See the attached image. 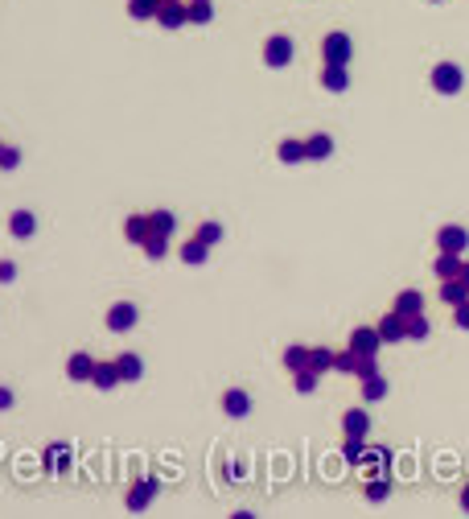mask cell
Masks as SVG:
<instances>
[{
    "label": "cell",
    "instance_id": "1",
    "mask_svg": "<svg viewBox=\"0 0 469 519\" xmlns=\"http://www.w3.org/2000/svg\"><path fill=\"white\" fill-rule=\"evenodd\" d=\"M354 58V37L350 33H342V29H333L321 37V62H338V66H350Z\"/></svg>",
    "mask_w": 469,
    "mask_h": 519
},
{
    "label": "cell",
    "instance_id": "2",
    "mask_svg": "<svg viewBox=\"0 0 469 519\" xmlns=\"http://www.w3.org/2000/svg\"><path fill=\"white\" fill-rule=\"evenodd\" d=\"M428 83H432V91L437 95H457L461 87H465V74H461L457 62H437L432 74H428Z\"/></svg>",
    "mask_w": 469,
    "mask_h": 519
},
{
    "label": "cell",
    "instance_id": "3",
    "mask_svg": "<svg viewBox=\"0 0 469 519\" xmlns=\"http://www.w3.org/2000/svg\"><path fill=\"white\" fill-rule=\"evenodd\" d=\"M292 54H297L292 37H288V33H272V37L263 42V66H272V71H284V66L292 62Z\"/></svg>",
    "mask_w": 469,
    "mask_h": 519
},
{
    "label": "cell",
    "instance_id": "4",
    "mask_svg": "<svg viewBox=\"0 0 469 519\" xmlns=\"http://www.w3.org/2000/svg\"><path fill=\"white\" fill-rule=\"evenodd\" d=\"M157 491H161L157 478H136V482L128 486V495H124V507H128V511H144V507L157 498Z\"/></svg>",
    "mask_w": 469,
    "mask_h": 519
},
{
    "label": "cell",
    "instance_id": "5",
    "mask_svg": "<svg viewBox=\"0 0 469 519\" xmlns=\"http://www.w3.org/2000/svg\"><path fill=\"white\" fill-rule=\"evenodd\" d=\"M136 317H141V309L132 305V301H116V305L107 309V317H103V322H107V330H112V334H124V330H132V326H136Z\"/></svg>",
    "mask_w": 469,
    "mask_h": 519
},
{
    "label": "cell",
    "instance_id": "6",
    "mask_svg": "<svg viewBox=\"0 0 469 519\" xmlns=\"http://www.w3.org/2000/svg\"><path fill=\"white\" fill-rule=\"evenodd\" d=\"M346 346H350V351H358V354H379V346H387V342H383L379 326H354Z\"/></svg>",
    "mask_w": 469,
    "mask_h": 519
},
{
    "label": "cell",
    "instance_id": "7",
    "mask_svg": "<svg viewBox=\"0 0 469 519\" xmlns=\"http://www.w3.org/2000/svg\"><path fill=\"white\" fill-rule=\"evenodd\" d=\"M469 247V231L465 227H457V223H449L437 231V252H457V256H465Z\"/></svg>",
    "mask_w": 469,
    "mask_h": 519
},
{
    "label": "cell",
    "instance_id": "8",
    "mask_svg": "<svg viewBox=\"0 0 469 519\" xmlns=\"http://www.w3.org/2000/svg\"><path fill=\"white\" fill-rule=\"evenodd\" d=\"M95 363H99V358H91V351H74L71 358H66V379H74V383H91Z\"/></svg>",
    "mask_w": 469,
    "mask_h": 519
},
{
    "label": "cell",
    "instance_id": "9",
    "mask_svg": "<svg viewBox=\"0 0 469 519\" xmlns=\"http://www.w3.org/2000/svg\"><path fill=\"white\" fill-rule=\"evenodd\" d=\"M375 326H379V334H383V342H403V338H408V317H399L396 309H387Z\"/></svg>",
    "mask_w": 469,
    "mask_h": 519
},
{
    "label": "cell",
    "instance_id": "10",
    "mask_svg": "<svg viewBox=\"0 0 469 519\" xmlns=\"http://www.w3.org/2000/svg\"><path fill=\"white\" fill-rule=\"evenodd\" d=\"M461 268H465V260L457 256V252H437V260H432V276H437V281L461 276Z\"/></svg>",
    "mask_w": 469,
    "mask_h": 519
},
{
    "label": "cell",
    "instance_id": "11",
    "mask_svg": "<svg viewBox=\"0 0 469 519\" xmlns=\"http://www.w3.org/2000/svg\"><path fill=\"white\" fill-rule=\"evenodd\" d=\"M157 25H161V29H182V25H189V0H177V4H161V13H157Z\"/></svg>",
    "mask_w": 469,
    "mask_h": 519
},
{
    "label": "cell",
    "instance_id": "12",
    "mask_svg": "<svg viewBox=\"0 0 469 519\" xmlns=\"http://www.w3.org/2000/svg\"><path fill=\"white\" fill-rule=\"evenodd\" d=\"M342 433L346 437H367L371 433V412L367 408H346L342 412Z\"/></svg>",
    "mask_w": 469,
    "mask_h": 519
},
{
    "label": "cell",
    "instance_id": "13",
    "mask_svg": "<svg viewBox=\"0 0 469 519\" xmlns=\"http://www.w3.org/2000/svg\"><path fill=\"white\" fill-rule=\"evenodd\" d=\"M391 309H396L399 317H416V313H424V293L420 288H403V293H396Z\"/></svg>",
    "mask_w": 469,
    "mask_h": 519
},
{
    "label": "cell",
    "instance_id": "14",
    "mask_svg": "<svg viewBox=\"0 0 469 519\" xmlns=\"http://www.w3.org/2000/svg\"><path fill=\"white\" fill-rule=\"evenodd\" d=\"M148 235H153V218H148V211L124 218V239H128V243H144Z\"/></svg>",
    "mask_w": 469,
    "mask_h": 519
},
{
    "label": "cell",
    "instance_id": "15",
    "mask_svg": "<svg viewBox=\"0 0 469 519\" xmlns=\"http://www.w3.org/2000/svg\"><path fill=\"white\" fill-rule=\"evenodd\" d=\"M222 412L234 416V421H243L247 412H251V396L243 392V387H231V392H222Z\"/></svg>",
    "mask_w": 469,
    "mask_h": 519
},
{
    "label": "cell",
    "instance_id": "16",
    "mask_svg": "<svg viewBox=\"0 0 469 519\" xmlns=\"http://www.w3.org/2000/svg\"><path fill=\"white\" fill-rule=\"evenodd\" d=\"M321 87H326V91H346V87H350V71H346V66H338V62H321Z\"/></svg>",
    "mask_w": 469,
    "mask_h": 519
},
{
    "label": "cell",
    "instance_id": "17",
    "mask_svg": "<svg viewBox=\"0 0 469 519\" xmlns=\"http://www.w3.org/2000/svg\"><path fill=\"white\" fill-rule=\"evenodd\" d=\"M119 383H124V375H119L116 358H112V363H95L91 387H99V392H112V387H119Z\"/></svg>",
    "mask_w": 469,
    "mask_h": 519
},
{
    "label": "cell",
    "instance_id": "18",
    "mask_svg": "<svg viewBox=\"0 0 469 519\" xmlns=\"http://www.w3.org/2000/svg\"><path fill=\"white\" fill-rule=\"evenodd\" d=\"M37 231V214L33 211H13L8 214V235L13 239H33Z\"/></svg>",
    "mask_w": 469,
    "mask_h": 519
},
{
    "label": "cell",
    "instance_id": "19",
    "mask_svg": "<svg viewBox=\"0 0 469 519\" xmlns=\"http://www.w3.org/2000/svg\"><path fill=\"white\" fill-rule=\"evenodd\" d=\"M42 462H46V470H49V474L71 470V445H66V441H54V445L46 449V457H42Z\"/></svg>",
    "mask_w": 469,
    "mask_h": 519
},
{
    "label": "cell",
    "instance_id": "20",
    "mask_svg": "<svg viewBox=\"0 0 469 519\" xmlns=\"http://www.w3.org/2000/svg\"><path fill=\"white\" fill-rule=\"evenodd\" d=\"M276 157H280L284 165H297V161H309V153H305V141H297V136H284V141L276 144Z\"/></svg>",
    "mask_w": 469,
    "mask_h": 519
},
{
    "label": "cell",
    "instance_id": "21",
    "mask_svg": "<svg viewBox=\"0 0 469 519\" xmlns=\"http://www.w3.org/2000/svg\"><path fill=\"white\" fill-rule=\"evenodd\" d=\"M358 383H362V400H367V404L387 400V392H391V383L379 375V371H375V375H367V379H358Z\"/></svg>",
    "mask_w": 469,
    "mask_h": 519
},
{
    "label": "cell",
    "instance_id": "22",
    "mask_svg": "<svg viewBox=\"0 0 469 519\" xmlns=\"http://www.w3.org/2000/svg\"><path fill=\"white\" fill-rule=\"evenodd\" d=\"M116 367H119V375H124V383H136V379L144 375V363H141V354H132V351L116 354Z\"/></svg>",
    "mask_w": 469,
    "mask_h": 519
},
{
    "label": "cell",
    "instance_id": "23",
    "mask_svg": "<svg viewBox=\"0 0 469 519\" xmlns=\"http://www.w3.org/2000/svg\"><path fill=\"white\" fill-rule=\"evenodd\" d=\"M305 153H309V161H326L329 153H333V136L329 132H313L305 141Z\"/></svg>",
    "mask_w": 469,
    "mask_h": 519
},
{
    "label": "cell",
    "instance_id": "24",
    "mask_svg": "<svg viewBox=\"0 0 469 519\" xmlns=\"http://www.w3.org/2000/svg\"><path fill=\"white\" fill-rule=\"evenodd\" d=\"M441 301H445V305H461V301H469V284L461 281V276L441 281Z\"/></svg>",
    "mask_w": 469,
    "mask_h": 519
},
{
    "label": "cell",
    "instance_id": "25",
    "mask_svg": "<svg viewBox=\"0 0 469 519\" xmlns=\"http://www.w3.org/2000/svg\"><path fill=\"white\" fill-rule=\"evenodd\" d=\"M177 256H182V264H206V256H210V243L194 235L189 243H182V252H177Z\"/></svg>",
    "mask_w": 469,
    "mask_h": 519
},
{
    "label": "cell",
    "instance_id": "26",
    "mask_svg": "<svg viewBox=\"0 0 469 519\" xmlns=\"http://www.w3.org/2000/svg\"><path fill=\"white\" fill-rule=\"evenodd\" d=\"M157 13H161V0H128L132 21H157Z\"/></svg>",
    "mask_w": 469,
    "mask_h": 519
},
{
    "label": "cell",
    "instance_id": "27",
    "mask_svg": "<svg viewBox=\"0 0 469 519\" xmlns=\"http://www.w3.org/2000/svg\"><path fill=\"white\" fill-rule=\"evenodd\" d=\"M362 495L371 498V503H383V498L391 495V478H387V474H371L367 486H362Z\"/></svg>",
    "mask_w": 469,
    "mask_h": 519
},
{
    "label": "cell",
    "instance_id": "28",
    "mask_svg": "<svg viewBox=\"0 0 469 519\" xmlns=\"http://www.w3.org/2000/svg\"><path fill=\"white\" fill-rule=\"evenodd\" d=\"M333 358H338V354L329 351V346H309V367H313L317 375H326V371H333Z\"/></svg>",
    "mask_w": 469,
    "mask_h": 519
},
{
    "label": "cell",
    "instance_id": "29",
    "mask_svg": "<svg viewBox=\"0 0 469 519\" xmlns=\"http://www.w3.org/2000/svg\"><path fill=\"white\" fill-rule=\"evenodd\" d=\"M148 218H153V235H173L177 231V214L173 211H148Z\"/></svg>",
    "mask_w": 469,
    "mask_h": 519
},
{
    "label": "cell",
    "instance_id": "30",
    "mask_svg": "<svg viewBox=\"0 0 469 519\" xmlns=\"http://www.w3.org/2000/svg\"><path fill=\"white\" fill-rule=\"evenodd\" d=\"M284 367H288V371H305V367H309V346L292 342V346L284 351Z\"/></svg>",
    "mask_w": 469,
    "mask_h": 519
},
{
    "label": "cell",
    "instance_id": "31",
    "mask_svg": "<svg viewBox=\"0 0 469 519\" xmlns=\"http://www.w3.org/2000/svg\"><path fill=\"white\" fill-rule=\"evenodd\" d=\"M210 21H214L210 0H189V25H210Z\"/></svg>",
    "mask_w": 469,
    "mask_h": 519
},
{
    "label": "cell",
    "instance_id": "32",
    "mask_svg": "<svg viewBox=\"0 0 469 519\" xmlns=\"http://www.w3.org/2000/svg\"><path fill=\"white\" fill-rule=\"evenodd\" d=\"M317 371H313V367H305V371H292V387H297V392H301V396H309V392H317Z\"/></svg>",
    "mask_w": 469,
    "mask_h": 519
},
{
    "label": "cell",
    "instance_id": "33",
    "mask_svg": "<svg viewBox=\"0 0 469 519\" xmlns=\"http://www.w3.org/2000/svg\"><path fill=\"white\" fill-rule=\"evenodd\" d=\"M141 247H144V256L148 260H165L169 256V235H148Z\"/></svg>",
    "mask_w": 469,
    "mask_h": 519
},
{
    "label": "cell",
    "instance_id": "34",
    "mask_svg": "<svg viewBox=\"0 0 469 519\" xmlns=\"http://www.w3.org/2000/svg\"><path fill=\"white\" fill-rule=\"evenodd\" d=\"M362 453H367V437H346V445H342V457L358 466V462H362Z\"/></svg>",
    "mask_w": 469,
    "mask_h": 519
},
{
    "label": "cell",
    "instance_id": "35",
    "mask_svg": "<svg viewBox=\"0 0 469 519\" xmlns=\"http://www.w3.org/2000/svg\"><path fill=\"white\" fill-rule=\"evenodd\" d=\"M428 330H432V326H428V317H424V313L408 317V338H412V342H424V338H428Z\"/></svg>",
    "mask_w": 469,
    "mask_h": 519
},
{
    "label": "cell",
    "instance_id": "36",
    "mask_svg": "<svg viewBox=\"0 0 469 519\" xmlns=\"http://www.w3.org/2000/svg\"><path fill=\"white\" fill-rule=\"evenodd\" d=\"M198 239H206V243H222V223H214V218H206V223H198Z\"/></svg>",
    "mask_w": 469,
    "mask_h": 519
},
{
    "label": "cell",
    "instance_id": "37",
    "mask_svg": "<svg viewBox=\"0 0 469 519\" xmlns=\"http://www.w3.org/2000/svg\"><path fill=\"white\" fill-rule=\"evenodd\" d=\"M21 148H17V144H4V148H0V169H17L21 165Z\"/></svg>",
    "mask_w": 469,
    "mask_h": 519
},
{
    "label": "cell",
    "instance_id": "38",
    "mask_svg": "<svg viewBox=\"0 0 469 519\" xmlns=\"http://www.w3.org/2000/svg\"><path fill=\"white\" fill-rule=\"evenodd\" d=\"M379 354H358V367H354V379H367V375H375L379 371V363H375Z\"/></svg>",
    "mask_w": 469,
    "mask_h": 519
},
{
    "label": "cell",
    "instance_id": "39",
    "mask_svg": "<svg viewBox=\"0 0 469 519\" xmlns=\"http://www.w3.org/2000/svg\"><path fill=\"white\" fill-rule=\"evenodd\" d=\"M17 281V264L13 260H0V284H13Z\"/></svg>",
    "mask_w": 469,
    "mask_h": 519
},
{
    "label": "cell",
    "instance_id": "40",
    "mask_svg": "<svg viewBox=\"0 0 469 519\" xmlns=\"http://www.w3.org/2000/svg\"><path fill=\"white\" fill-rule=\"evenodd\" d=\"M453 322H457L461 330H469V301H461V305H453Z\"/></svg>",
    "mask_w": 469,
    "mask_h": 519
},
{
    "label": "cell",
    "instance_id": "41",
    "mask_svg": "<svg viewBox=\"0 0 469 519\" xmlns=\"http://www.w3.org/2000/svg\"><path fill=\"white\" fill-rule=\"evenodd\" d=\"M4 408H13V392H8V387H0V412H4Z\"/></svg>",
    "mask_w": 469,
    "mask_h": 519
},
{
    "label": "cell",
    "instance_id": "42",
    "mask_svg": "<svg viewBox=\"0 0 469 519\" xmlns=\"http://www.w3.org/2000/svg\"><path fill=\"white\" fill-rule=\"evenodd\" d=\"M461 511L469 515V482H465V491H461Z\"/></svg>",
    "mask_w": 469,
    "mask_h": 519
},
{
    "label": "cell",
    "instance_id": "43",
    "mask_svg": "<svg viewBox=\"0 0 469 519\" xmlns=\"http://www.w3.org/2000/svg\"><path fill=\"white\" fill-rule=\"evenodd\" d=\"M461 281H465V284H469V260H465V268H461Z\"/></svg>",
    "mask_w": 469,
    "mask_h": 519
},
{
    "label": "cell",
    "instance_id": "44",
    "mask_svg": "<svg viewBox=\"0 0 469 519\" xmlns=\"http://www.w3.org/2000/svg\"><path fill=\"white\" fill-rule=\"evenodd\" d=\"M161 4H177V0H161Z\"/></svg>",
    "mask_w": 469,
    "mask_h": 519
},
{
    "label": "cell",
    "instance_id": "45",
    "mask_svg": "<svg viewBox=\"0 0 469 519\" xmlns=\"http://www.w3.org/2000/svg\"><path fill=\"white\" fill-rule=\"evenodd\" d=\"M0 148H4V141H0Z\"/></svg>",
    "mask_w": 469,
    "mask_h": 519
},
{
    "label": "cell",
    "instance_id": "46",
    "mask_svg": "<svg viewBox=\"0 0 469 519\" xmlns=\"http://www.w3.org/2000/svg\"><path fill=\"white\" fill-rule=\"evenodd\" d=\"M432 4H437V0H432Z\"/></svg>",
    "mask_w": 469,
    "mask_h": 519
}]
</instances>
